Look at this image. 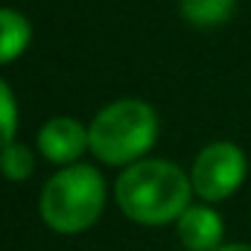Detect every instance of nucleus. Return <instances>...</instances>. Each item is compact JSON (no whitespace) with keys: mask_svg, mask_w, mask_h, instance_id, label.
<instances>
[{"mask_svg":"<svg viewBox=\"0 0 251 251\" xmlns=\"http://www.w3.org/2000/svg\"><path fill=\"white\" fill-rule=\"evenodd\" d=\"M246 181V152L237 143L219 140L204 146L190 170L193 193L204 201H222Z\"/></svg>","mask_w":251,"mask_h":251,"instance_id":"nucleus-4","label":"nucleus"},{"mask_svg":"<svg viewBox=\"0 0 251 251\" xmlns=\"http://www.w3.org/2000/svg\"><path fill=\"white\" fill-rule=\"evenodd\" d=\"M105 207V181L91 164H70L41 190V216L59 234L88 231Z\"/></svg>","mask_w":251,"mask_h":251,"instance_id":"nucleus-3","label":"nucleus"},{"mask_svg":"<svg viewBox=\"0 0 251 251\" xmlns=\"http://www.w3.org/2000/svg\"><path fill=\"white\" fill-rule=\"evenodd\" d=\"M184 21H190L193 26H222L231 15L237 0H178Z\"/></svg>","mask_w":251,"mask_h":251,"instance_id":"nucleus-8","label":"nucleus"},{"mask_svg":"<svg viewBox=\"0 0 251 251\" xmlns=\"http://www.w3.org/2000/svg\"><path fill=\"white\" fill-rule=\"evenodd\" d=\"M91 146V137H88V128L73 120V117H53L41 126L38 131V152L53 161V164H62L70 167L79 161V155Z\"/></svg>","mask_w":251,"mask_h":251,"instance_id":"nucleus-5","label":"nucleus"},{"mask_svg":"<svg viewBox=\"0 0 251 251\" xmlns=\"http://www.w3.org/2000/svg\"><path fill=\"white\" fill-rule=\"evenodd\" d=\"M222 234H225V225L213 207L190 204L178 216V240L184 243L187 251H216L222 243Z\"/></svg>","mask_w":251,"mask_h":251,"instance_id":"nucleus-6","label":"nucleus"},{"mask_svg":"<svg viewBox=\"0 0 251 251\" xmlns=\"http://www.w3.org/2000/svg\"><path fill=\"white\" fill-rule=\"evenodd\" d=\"M29 21L15 9H0V64L15 62L29 47Z\"/></svg>","mask_w":251,"mask_h":251,"instance_id":"nucleus-7","label":"nucleus"},{"mask_svg":"<svg viewBox=\"0 0 251 251\" xmlns=\"http://www.w3.org/2000/svg\"><path fill=\"white\" fill-rule=\"evenodd\" d=\"M216 251H251V246H246V243H234V246H219Z\"/></svg>","mask_w":251,"mask_h":251,"instance_id":"nucleus-11","label":"nucleus"},{"mask_svg":"<svg viewBox=\"0 0 251 251\" xmlns=\"http://www.w3.org/2000/svg\"><path fill=\"white\" fill-rule=\"evenodd\" d=\"M117 204L140 225H167L190 207V176L170 161H137L117 178Z\"/></svg>","mask_w":251,"mask_h":251,"instance_id":"nucleus-1","label":"nucleus"},{"mask_svg":"<svg viewBox=\"0 0 251 251\" xmlns=\"http://www.w3.org/2000/svg\"><path fill=\"white\" fill-rule=\"evenodd\" d=\"M91 152L108 167L137 164L158 137V117L143 100H117L88 126Z\"/></svg>","mask_w":251,"mask_h":251,"instance_id":"nucleus-2","label":"nucleus"},{"mask_svg":"<svg viewBox=\"0 0 251 251\" xmlns=\"http://www.w3.org/2000/svg\"><path fill=\"white\" fill-rule=\"evenodd\" d=\"M35 170V158H32V149L24 146V143H9L6 149H0V173L9 178V181H26Z\"/></svg>","mask_w":251,"mask_h":251,"instance_id":"nucleus-9","label":"nucleus"},{"mask_svg":"<svg viewBox=\"0 0 251 251\" xmlns=\"http://www.w3.org/2000/svg\"><path fill=\"white\" fill-rule=\"evenodd\" d=\"M15 131H18V102L12 88L0 79V149L15 143Z\"/></svg>","mask_w":251,"mask_h":251,"instance_id":"nucleus-10","label":"nucleus"}]
</instances>
